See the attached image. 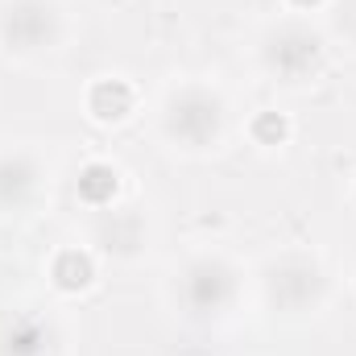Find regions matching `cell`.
Listing matches in <instances>:
<instances>
[{
	"instance_id": "9c48e42d",
	"label": "cell",
	"mask_w": 356,
	"mask_h": 356,
	"mask_svg": "<svg viewBox=\"0 0 356 356\" xmlns=\"http://www.w3.org/2000/svg\"><path fill=\"white\" fill-rule=\"evenodd\" d=\"M253 137H257V141H266V145H277V141L286 137V120H282L277 112L257 116V120H253Z\"/></svg>"
},
{
	"instance_id": "5b68a950",
	"label": "cell",
	"mask_w": 356,
	"mask_h": 356,
	"mask_svg": "<svg viewBox=\"0 0 356 356\" xmlns=\"http://www.w3.org/2000/svg\"><path fill=\"white\" fill-rule=\"evenodd\" d=\"M129 108H133V91L120 79H104L91 88V112L99 120H120V116H129Z\"/></svg>"
},
{
	"instance_id": "8fae6325",
	"label": "cell",
	"mask_w": 356,
	"mask_h": 356,
	"mask_svg": "<svg viewBox=\"0 0 356 356\" xmlns=\"http://www.w3.org/2000/svg\"><path fill=\"white\" fill-rule=\"evenodd\" d=\"M294 4H319V0H294Z\"/></svg>"
},
{
	"instance_id": "6da1fadb",
	"label": "cell",
	"mask_w": 356,
	"mask_h": 356,
	"mask_svg": "<svg viewBox=\"0 0 356 356\" xmlns=\"http://www.w3.org/2000/svg\"><path fill=\"white\" fill-rule=\"evenodd\" d=\"M216 129H220V108L203 91H186L170 108V133L191 145H203L207 137H216Z\"/></svg>"
},
{
	"instance_id": "52a82bcc",
	"label": "cell",
	"mask_w": 356,
	"mask_h": 356,
	"mask_svg": "<svg viewBox=\"0 0 356 356\" xmlns=\"http://www.w3.org/2000/svg\"><path fill=\"white\" fill-rule=\"evenodd\" d=\"M54 282L63 286V290H83L91 282V261L83 257V253H63L58 261H54Z\"/></svg>"
},
{
	"instance_id": "3957f363",
	"label": "cell",
	"mask_w": 356,
	"mask_h": 356,
	"mask_svg": "<svg viewBox=\"0 0 356 356\" xmlns=\"http://www.w3.org/2000/svg\"><path fill=\"white\" fill-rule=\"evenodd\" d=\"M4 33H8V42H17V46H38V42L50 33V8H42V4H21L17 13L4 17Z\"/></svg>"
},
{
	"instance_id": "30bf717a",
	"label": "cell",
	"mask_w": 356,
	"mask_h": 356,
	"mask_svg": "<svg viewBox=\"0 0 356 356\" xmlns=\"http://www.w3.org/2000/svg\"><path fill=\"white\" fill-rule=\"evenodd\" d=\"M25 186H29V166H21V162H4L0 166V195H17Z\"/></svg>"
},
{
	"instance_id": "8992f818",
	"label": "cell",
	"mask_w": 356,
	"mask_h": 356,
	"mask_svg": "<svg viewBox=\"0 0 356 356\" xmlns=\"http://www.w3.org/2000/svg\"><path fill=\"white\" fill-rule=\"evenodd\" d=\"M79 195L88 199V203H108L112 195H116V170L112 166H88L83 175H79Z\"/></svg>"
},
{
	"instance_id": "ba28073f",
	"label": "cell",
	"mask_w": 356,
	"mask_h": 356,
	"mask_svg": "<svg viewBox=\"0 0 356 356\" xmlns=\"http://www.w3.org/2000/svg\"><path fill=\"white\" fill-rule=\"evenodd\" d=\"M4 353L8 356H38L42 353V332H38V323H17V327L8 332Z\"/></svg>"
},
{
	"instance_id": "277c9868",
	"label": "cell",
	"mask_w": 356,
	"mask_h": 356,
	"mask_svg": "<svg viewBox=\"0 0 356 356\" xmlns=\"http://www.w3.org/2000/svg\"><path fill=\"white\" fill-rule=\"evenodd\" d=\"M186 290H191V302H195L199 311H216V307L228 298V273L220 266H199L191 273Z\"/></svg>"
},
{
	"instance_id": "7a4b0ae2",
	"label": "cell",
	"mask_w": 356,
	"mask_h": 356,
	"mask_svg": "<svg viewBox=\"0 0 356 356\" xmlns=\"http://www.w3.org/2000/svg\"><path fill=\"white\" fill-rule=\"evenodd\" d=\"M273 67L282 71V75H302V71H311L315 67V58H319V42L311 38V33H302V29H290V33H282L277 42H273Z\"/></svg>"
}]
</instances>
